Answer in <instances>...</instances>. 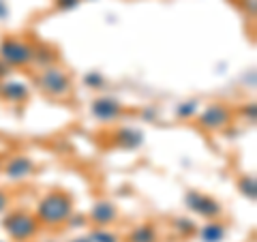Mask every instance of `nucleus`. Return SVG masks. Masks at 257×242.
I'll list each match as a JSON object with an SVG mask.
<instances>
[{
  "label": "nucleus",
  "mask_w": 257,
  "mask_h": 242,
  "mask_svg": "<svg viewBox=\"0 0 257 242\" xmlns=\"http://www.w3.org/2000/svg\"><path fill=\"white\" fill-rule=\"evenodd\" d=\"M73 214V197L64 191H52L37 204V219L45 225H58Z\"/></svg>",
  "instance_id": "nucleus-1"
},
{
  "label": "nucleus",
  "mask_w": 257,
  "mask_h": 242,
  "mask_svg": "<svg viewBox=\"0 0 257 242\" xmlns=\"http://www.w3.org/2000/svg\"><path fill=\"white\" fill-rule=\"evenodd\" d=\"M37 86L41 92L56 96V99H62V96H67L71 92V77L67 75V71L52 64V67H45L37 75Z\"/></svg>",
  "instance_id": "nucleus-2"
},
{
  "label": "nucleus",
  "mask_w": 257,
  "mask_h": 242,
  "mask_svg": "<svg viewBox=\"0 0 257 242\" xmlns=\"http://www.w3.org/2000/svg\"><path fill=\"white\" fill-rule=\"evenodd\" d=\"M0 60L9 67H24L35 60V45L15 37H7L0 43Z\"/></svg>",
  "instance_id": "nucleus-3"
},
{
  "label": "nucleus",
  "mask_w": 257,
  "mask_h": 242,
  "mask_svg": "<svg viewBox=\"0 0 257 242\" xmlns=\"http://www.w3.org/2000/svg\"><path fill=\"white\" fill-rule=\"evenodd\" d=\"M5 231L9 233L13 240H30L35 233L39 231V219L37 216H32L28 212H11L5 216Z\"/></svg>",
  "instance_id": "nucleus-4"
},
{
  "label": "nucleus",
  "mask_w": 257,
  "mask_h": 242,
  "mask_svg": "<svg viewBox=\"0 0 257 242\" xmlns=\"http://www.w3.org/2000/svg\"><path fill=\"white\" fill-rule=\"evenodd\" d=\"M231 120V109L223 103H212L208 105L197 118V125L202 129H208V131H219V129L227 127Z\"/></svg>",
  "instance_id": "nucleus-5"
},
{
  "label": "nucleus",
  "mask_w": 257,
  "mask_h": 242,
  "mask_svg": "<svg viewBox=\"0 0 257 242\" xmlns=\"http://www.w3.org/2000/svg\"><path fill=\"white\" fill-rule=\"evenodd\" d=\"M187 206L193 212H197L199 216H206V219H214V216L221 214V204L212 197L202 195L197 191H189L187 193Z\"/></svg>",
  "instance_id": "nucleus-6"
},
{
  "label": "nucleus",
  "mask_w": 257,
  "mask_h": 242,
  "mask_svg": "<svg viewBox=\"0 0 257 242\" xmlns=\"http://www.w3.org/2000/svg\"><path fill=\"white\" fill-rule=\"evenodd\" d=\"M90 111H92L94 118L109 123V120H118L120 116H122V105H120L116 99H111V96H101V99L92 101Z\"/></svg>",
  "instance_id": "nucleus-7"
},
{
  "label": "nucleus",
  "mask_w": 257,
  "mask_h": 242,
  "mask_svg": "<svg viewBox=\"0 0 257 242\" xmlns=\"http://www.w3.org/2000/svg\"><path fill=\"white\" fill-rule=\"evenodd\" d=\"M32 172H35V161L24 155L9 159V163L5 165V176L9 180H26L28 176H32Z\"/></svg>",
  "instance_id": "nucleus-8"
},
{
  "label": "nucleus",
  "mask_w": 257,
  "mask_h": 242,
  "mask_svg": "<svg viewBox=\"0 0 257 242\" xmlns=\"http://www.w3.org/2000/svg\"><path fill=\"white\" fill-rule=\"evenodd\" d=\"M28 84L18 82V79H7V82L0 84V96L5 101H11V103H22L28 99Z\"/></svg>",
  "instance_id": "nucleus-9"
},
{
  "label": "nucleus",
  "mask_w": 257,
  "mask_h": 242,
  "mask_svg": "<svg viewBox=\"0 0 257 242\" xmlns=\"http://www.w3.org/2000/svg\"><path fill=\"white\" fill-rule=\"evenodd\" d=\"M90 219L96 225H101L103 227V225H109V223H114L118 219V210H116V206L111 204V201H99V204L92 206Z\"/></svg>",
  "instance_id": "nucleus-10"
},
{
  "label": "nucleus",
  "mask_w": 257,
  "mask_h": 242,
  "mask_svg": "<svg viewBox=\"0 0 257 242\" xmlns=\"http://www.w3.org/2000/svg\"><path fill=\"white\" fill-rule=\"evenodd\" d=\"M142 140H144V135L138 129H122V131H118V135H116V142L124 148H138Z\"/></svg>",
  "instance_id": "nucleus-11"
},
{
  "label": "nucleus",
  "mask_w": 257,
  "mask_h": 242,
  "mask_svg": "<svg viewBox=\"0 0 257 242\" xmlns=\"http://www.w3.org/2000/svg\"><path fill=\"white\" fill-rule=\"evenodd\" d=\"M128 242H157V229L155 225H140L131 231Z\"/></svg>",
  "instance_id": "nucleus-12"
},
{
  "label": "nucleus",
  "mask_w": 257,
  "mask_h": 242,
  "mask_svg": "<svg viewBox=\"0 0 257 242\" xmlns=\"http://www.w3.org/2000/svg\"><path fill=\"white\" fill-rule=\"evenodd\" d=\"M223 238H225V227L221 223L210 221L208 225L202 227V240L204 242H221Z\"/></svg>",
  "instance_id": "nucleus-13"
},
{
  "label": "nucleus",
  "mask_w": 257,
  "mask_h": 242,
  "mask_svg": "<svg viewBox=\"0 0 257 242\" xmlns=\"http://www.w3.org/2000/svg\"><path fill=\"white\" fill-rule=\"evenodd\" d=\"M238 189L242 191V195L255 199V191H257V187H255V178H253V176H248V174L242 176V178H240V182H238Z\"/></svg>",
  "instance_id": "nucleus-14"
},
{
  "label": "nucleus",
  "mask_w": 257,
  "mask_h": 242,
  "mask_svg": "<svg viewBox=\"0 0 257 242\" xmlns=\"http://www.w3.org/2000/svg\"><path fill=\"white\" fill-rule=\"evenodd\" d=\"M197 107H199L197 101H187V103H182V105H178V109H176V116H178V118H191L197 111Z\"/></svg>",
  "instance_id": "nucleus-15"
},
{
  "label": "nucleus",
  "mask_w": 257,
  "mask_h": 242,
  "mask_svg": "<svg viewBox=\"0 0 257 242\" xmlns=\"http://www.w3.org/2000/svg\"><path fill=\"white\" fill-rule=\"evenodd\" d=\"M84 84H86L88 88H101L103 84H105V77H103L99 71H90V73L84 77Z\"/></svg>",
  "instance_id": "nucleus-16"
},
{
  "label": "nucleus",
  "mask_w": 257,
  "mask_h": 242,
  "mask_svg": "<svg viewBox=\"0 0 257 242\" xmlns=\"http://www.w3.org/2000/svg\"><path fill=\"white\" fill-rule=\"evenodd\" d=\"M92 242H118V236L116 233H111L107 229H96L92 231V236H90Z\"/></svg>",
  "instance_id": "nucleus-17"
},
{
  "label": "nucleus",
  "mask_w": 257,
  "mask_h": 242,
  "mask_svg": "<svg viewBox=\"0 0 257 242\" xmlns=\"http://www.w3.org/2000/svg\"><path fill=\"white\" fill-rule=\"evenodd\" d=\"M79 3H82V0H54V7L60 11H69V9H75Z\"/></svg>",
  "instance_id": "nucleus-18"
},
{
  "label": "nucleus",
  "mask_w": 257,
  "mask_h": 242,
  "mask_svg": "<svg viewBox=\"0 0 257 242\" xmlns=\"http://www.w3.org/2000/svg\"><path fill=\"white\" fill-rule=\"evenodd\" d=\"M7 208H9V195L0 189V212H5Z\"/></svg>",
  "instance_id": "nucleus-19"
},
{
  "label": "nucleus",
  "mask_w": 257,
  "mask_h": 242,
  "mask_svg": "<svg viewBox=\"0 0 257 242\" xmlns=\"http://www.w3.org/2000/svg\"><path fill=\"white\" fill-rule=\"evenodd\" d=\"M71 242H90V238H79V240H71Z\"/></svg>",
  "instance_id": "nucleus-20"
}]
</instances>
